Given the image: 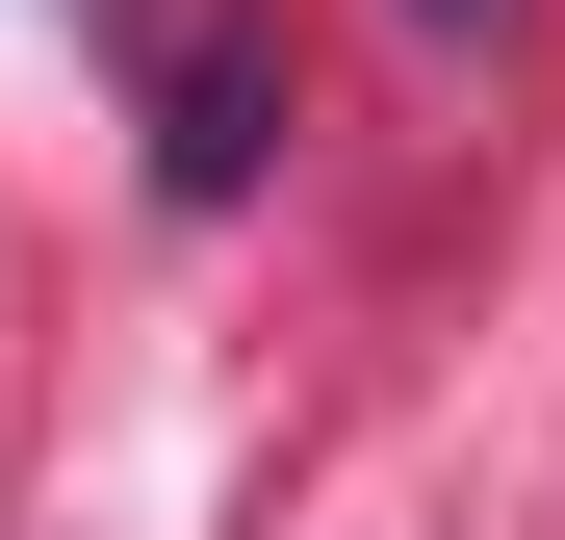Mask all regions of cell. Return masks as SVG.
<instances>
[{
	"label": "cell",
	"instance_id": "6da1fadb",
	"mask_svg": "<svg viewBox=\"0 0 565 540\" xmlns=\"http://www.w3.org/2000/svg\"><path fill=\"white\" fill-rule=\"evenodd\" d=\"M129 77H154V180L180 207H232V180L282 155V52L232 27V0H129Z\"/></svg>",
	"mask_w": 565,
	"mask_h": 540
},
{
	"label": "cell",
	"instance_id": "7a4b0ae2",
	"mask_svg": "<svg viewBox=\"0 0 565 540\" xmlns=\"http://www.w3.org/2000/svg\"><path fill=\"white\" fill-rule=\"evenodd\" d=\"M386 27H412V52H489V27H514V0H386Z\"/></svg>",
	"mask_w": 565,
	"mask_h": 540
}]
</instances>
